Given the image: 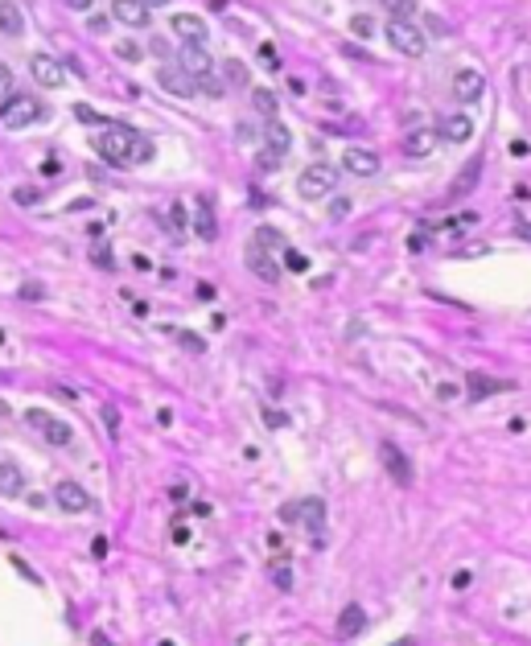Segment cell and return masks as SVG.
<instances>
[{"label":"cell","instance_id":"obj_6","mask_svg":"<svg viewBox=\"0 0 531 646\" xmlns=\"http://www.w3.org/2000/svg\"><path fill=\"white\" fill-rule=\"evenodd\" d=\"M379 461H383L387 478H391L395 486H412V461H408V453H404L400 445L383 441V445H379Z\"/></svg>","mask_w":531,"mask_h":646},{"label":"cell","instance_id":"obj_24","mask_svg":"<svg viewBox=\"0 0 531 646\" xmlns=\"http://www.w3.org/2000/svg\"><path fill=\"white\" fill-rule=\"evenodd\" d=\"M478 177H482V165H469L465 173H457V177H453V185H449V194H453V198H461V194H469V190L478 185Z\"/></svg>","mask_w":531,"mask_h":646},{"label":"cell","instance_id":"obj_8","mask_svg":"<svg viewBox=\"0 0 531 646\" xmlns=\"http://www.w3.org/2000/svg\"><path fill=\"white\" fill-rule=\"evenodd\" d=\"M29 75H33L37 86H50V91L66 86V66H62L58 58H50V54H33V58H29Z\"/></svg>","mask_w":531,"mask_h":646},{"label":"cell","instance_id":"obj_18","mask_svg":"<svg viewBox=\"0 0 531 646\" xmlns=\"http://www.w3.org/2000/svg\"><path fill=\"white\" fill-rule=\"evenodd\" d=\"M433 149H437V132L433 128H416V132L400 136V153L404 157H429Z\"/></svg>","mask_w":531,"mask_h":646},{"label":"cell","instance_id":"obj_13","mask_svg":"<svg viewBox=\"0 0 531 646\" xmlns=\"http://www.w3.org/2000/svg\"><path fill=\"white\" fill-rule=\"evenodd\" d=\"M169 29L181 37V46H202L206 41V21L198 12H174L169 17Z\"/></svg>","mask_w":531,"mask_h":646},{"label":"cell","instance_id":"obj_29","mask_svg":"<svg viewBox=\"0 0 531 646\" xmlns=\"http://www.w3.org/2000/svg\"><path fill=\"white\" fill-rule=\"evenodd\" d=\"M272 584H276L280 593H288V589H292V568L284 564V560H276V564H272Z\"/></svg>","mask_w":531,"mask_h":646},{"label":"cell","instance_id":"obj_3","mask_svg":"<svg viewBox=\"0 0 531 646\" xmlns=\"http://www.w3.org/2000/svg\"><path fill=\"white\" fill-rule=\"evenodd\" d=\"M37 120H46V107H41L33 95H8L4 107H0V128H4V132L29 128V124H37Z\"/></svg>","mask_w":531,"mask_h":646},{"label":"cell","instance_id":"obj_26","mask_svg":"<svg viewBox=\"0 0 531 646\" xmlns=\"http://www.w3.org/2000/svg\"><path fill=\"white\" fill-rule=\"evenodd\" d=\"M252 103H256V111H260V116L276 120V95H272L268 86H256V91H252Z\"/></svg>","mask_w":531,"mask_h":646},{"label":"cell","instance_id":"obj_55","mask_svg":"<svg viewBox=\"0 0 531 646\" xmlns=\"http://www.w3.org/2000/svg\"><path fill=\"white\" fill-rule=\"evenodd\" d=\"M0 342H4V329H0Z\"/></svg>","mask_w":531,"mask_h":646},{"label":"cell","instance_id":"obj_35","mask_svg":"<svg viewBox=\"0 0 531 646\" xmlns=\"http://www.w3.org/2000/svg\"><path fill=\"white\" fill-rule=\"evenodd\" d=\"M260 62H264L268 71H280V54H276V46H260Z\"/></svg>","mask_w":531,"mask_h":646},{"label":"cell","instance_id":"obj_16","mask_svg":"<svg viewBox=\"0 0 531 646\" xmlns=\"http://www.w3.org/2000/svg\"><path fill=\"white\" fill-rule=\"evenodd\" d=\"M111 12H115V21H124L128 29H145L153 8H149L145 0H111Z\"/></svg>","mask_w":531,"mask_h":646},{"label":"cell","instance_id":"obj_10","mask_svg":"<svg viewBox=\"0 0 531 646\" xmlns=\"http://www.w3.org/2000/svg\"><path fill=\"white\" fill-rule=\"evenodd\" d=\"M248 268H252V276L256 280H264V284H276L280 280V264H276V255L268 251V247H260V243H248Z\"/></svg>","mask_w":531,"mask_h":646},{"label":"cell","instance_id":"obj_49","mask_svg":"<svg viewBox=\"0 0 531 646\" xmlns=\"http://www.w3.org/2000/svg\"><path fill=\"white\" fill-rule=\"evenodd\" d=\"M71 12H91V0H66Z\"/></svg>","mask_w":531,"mask_h":646},{"label":"cell","instance_id":"obj_34","mask_svg":"<svg viewBox=\"0 0 531 646\" xmlns=\"http://www.w3.org/2000/svg\"><path fill=\"white\" fill-rule=\"evenodd\" d=\"M12 198H17V206H33V202H37V190H33V185H17Z\"/></svg>","mask_w":531,"mask_h":646},{"label":"cell","instance_id":"obj_45","mask_svg":"<svg viewBox=\"0 0 531 646\" xmlns=\"http://www.w3.org/2000/svg\"><path fill=\"white\" fill-rule=\"evenodd\" d=\"M79 120H83V124H107V120H99V116L91 111L87 103H79Z\"/></svg>","mask_w":531,"mask_h":646},{"label":"cell","instance_id":"obj_50","mask_svg":"<svg viewBox=\"0 0 531 646\" xmlns=\"http://www.w3.org/2000/svg\"><path fill=\"white\" fill-rule=\"evenodd\" d=\"M87 25H91V33H107V21L103 17H91Z\"/></svg>","mask_w":531,"mask_h":646},{"label":"cell","instance_id":"obj_17","mask_svg":"<svg viewBox=\"0 0 531 646\" xmlns=\"http://www.w3.org/2000/svg\"><path fill=\"white\" fill-rule=\"evenodd\" d=\"M437 136L441 140H449V145H465V140H474V120L469 116H445L441 120V128H437Z\"/></svg>","mask_w":531,"mask_h":646},{"label":"cell","instance_id":"obj_53","mask_svg":"<svg viewBox=\"0 0 531 646\" xmlns=\"http://www.w3.org/2000/svg\"><path fill=\"white\" fill-rule=\"evenodd\" d=\"M519 235H523V239L531 243V223H519Z\"/></svg>","mask_w":531,"mask_h":646},{"label":"cell","instance_id":"obj_43","mask_svg":"<svg viewBox=\"0 0 531 646\" xmlns=\"http://www.w3.org/2000/svg\"><path fill=\"white\" fill-rule=\"evenodd\" d=\"M91 556H95V560H103V556H107V539H103V535H95V539H91Z\"/></svg>","mask_w":531,"mask_h":646},{"label":"cell","instance_id":"obj_20","mask_svg":"<svg viewBox=\"0 0 531 646\" xmlns=\"http://www.w3.org/2000/svg\"><path fill=\"white\" fill-rule=\"evenodd\" d=\"M362 630H366V609H362L358 601L342 605V613H338V634H342V638H358Z\"/></svg>","mask_w":531,"mask_h":646},{"label":"cell","instance_id":"obj_41","mask_svg":"<svg viewBox=\"0 0 531 646\" xmlns=\"http://www.w3.org/2000/svg\"><path fill=\"white\" fill-rule=\"evenodd\" d=\"M437 400H441V404H453V400H457V387H453V383H437Z\"/></svg>","mask_w":531,"mask_h":646},{"label":"cell","instance_id":"obj_39","mask_svg":"<svg viewBox=\"0 0 531 646\" xmlns=\"http://www.w3.org/2000/svg\"><path fill=\"white\" fill-rule=\"evenodd\" d=\"M91 259H95L103 272H111V251H107V247H95V251H91Z\"/></svg>","mask_w":531,"mask_h":646},{"label":"cell","instance_id":"obj_44","mask_svg":"<svg viewBox=\"0 0 531 646\" xmlns=\"http://www.w3.org/2000/svg\"><path fill=\"white\" fill-rule=\"evenodd\" d=\"M387 8H391L395 17H408V12H412V0H387Z\"/></svg>","mask_w":531,"mask_h":646},{"label":"cell","instance_id":"obj_54","mask_svg":"<svg viewBox=\"0 0 531 646\" xmlns=\"http://www.w3.org/2000/svg\"><path fill=\"white\" fill-rule=\"evenodd\" d=\"M145 4H149V8H161V4H169V0H145Z\"/></svg>","mask_w":531,"mask_h":646},{"label":"cell","instance_id":"obj_28","mask_svg":"<svg viewBox=\"0 0 531 646\" xmlns=\"http://www.w3.org/2000/svg\"><path fill=\"white\" fill-rule=\"evenodd\" d=\"M161 333H169V338H177V342H181L185 350H194V354H202V350H206V342H202V338H194L189 329H161Z\"/></svg>","mask_w":531,"mask_h":646},{"label":"cell","instance_id":"obj_36","mask_svg":"<svg viewBox=\"0 0 531 646\" xmlns=\"http://www.w3.org/2000/svg\"><path fill=\"white\" fill-rule=\"evenodd\" d=\"M169 223H174V239H185V210L181 206L169 210Z\"/></svg>","mask_w":531,"mask_h":646},{"label":"cell","instance_id":"obj_52","mask_svg":"<svg viewBox=\"0 0 531 646\" xmlns=\"http://www.w3.org/2000/svg\"><path fill=\"white\" fill-rule=\"evenodd\" d=\"M132 268H136V272H149L153 264H149V255H136V259H132Z\"/></svg>","mask_w":531,"mask_h":646},{"label":"cell","instance_id":"obj_27","mask_svg":"<svg viewBox=\"0 0 531 646\" xmlns=\"http://www.w3.org/2000/svg\"><path fill=\"white\" fill-rule=\"evenodd\" d=\"M223 79L231 82V86H248V66L231 58V62H223Z\"/></svg>","mask_w":531,"mask_h":646},{"label":"cell","instance_id":"obj_11","mask_svg":"<svg viewBox=\"0 0 531 646\" xmlns=\"http://www.w3.org/2000/svg\"><path fill=\"white\" fill-rule=\"evenodd\" d=\"M54 506L66 510V515H87L95 502H91V494L79 482H58V490H54Z\"/></svg>","mask_w":531,"mask_h":646},{"label":"cell","instance_id":"obj_7","mask_svg":"<svg viewBox=\"0 0 531 646\" xmlns=\"http://www.w3.org/2000/svg\"><path fill=\"white\" fill-rule=\"evenodd\" d=\"M157 82H161V91H169V95H177V99H194V95L202 91L198 79H194L185 66H169V62L157 71Z\"/></svg>","mask_w":531,"mask_h":646},{"label":"cell","instance_id":"obj_38","mask_svg":"<svg viewBox=\"0 0 531 646\" xmlns=\"http://www.w3.org/2000/svg\"><path fill=\"white\" fill-rule=\"evenodd\" d=\"M46 297V288L41 284H21V301H29V305H37Z\"/></svg>","mask_w":531,"mask_h":646},{"label":"cell","instance_id":"obj_5","mask_svg":"<svg viewBox=\"0 0 531 646\" xmlns=\"http://www.w3.org/2000/svg\"><path fill=\"white\" fill-rule=\"evenodd\" d=\"M387 41L404 54V58H420L425 50H429V41H425V33L408 21V17H391L387 21Z\"/></svg>","mask_w":531,"mask_h":646},{"label":"cell","instance_id":"obj_2","mask_svg":"<svg viewBox=\"0 0 531 646\" xmlns=\"http://www.w3.org/2000/svg\"><path fill=\"white\" fill-rule=\"evenodd\" d=\"M25 424H29L46 445H54V449H66V445L75 441V428H71L62 416L46 412V407H29V412H25Z\"/></svg>","mask_w":531,"mask_h":646},{"label":"cell","instance_id":"obj_31","mask_svg":"<svg viewBox=\"0 0 531 646\" xmlns=\"http://www.w3.org/2000/svg\"><path fill=\"white\" fill-rule=\"evenodd\" d=\"M252 243H260V247H268V251H284V239H280L276 231H268V227H260V231H256V239H252Z\"/></svg>","mask_w":531,"mask_h":646},{"label":"cell","instance_id":"obj_23","mask_svg":"<svg viewBox=\"0 0 531 646\" xmlns=\"http://www.w3.org/2000/svg\"><path fill=\"white\" fill-rule=\"evenodd\" d=\"M194 231L202 239H218V223H214V210L206 198H198V206H194Z\"/></svg>","mask_w":531,"mask_h":646},{"label":"cell","instance_id":"obj_15","mask_svg":"<svg viewBox=\"0 0 531 646\" xmlns=\"http://www.w3.org/2000/svg\"><path fill=\"white\" fill-rule=\"evenodd\" d=\"M499 391H511V383L490 379V375H482V371H469V375H465V400H490V396H499Z\"/></svg>","mask_w":531,"mask_h":646},{"label":"cell","instance_id":"obj_12","mask_svg":"<svg viewBox=\"0 0 531 646\" xmlns=\"http://www.w3.org/2000/svg\"><path fill=\"white\" fill-rule=\"evenodd\" d=\"M342 169H346V173H354V177H375L383 165H379V153H375V149L351 145V149L342 153Z\"/></svg>","mask_w":531,"mask_h":646},{"label":"cell","instance_id":"obj_42","mask_svg":"<svg viewBox=\"0 0 531 646\" xmlns=\"http://www.w3.org/2000/svg\"><path fill=\"white\" fill-rule=\"evenodd\" d=\"M12 568H17V572H21V576H25V580H33V584H37V572H33V568L25 564V560H21V556H12Z\"/></svg>","mask_w":531,"mask_h":646},{"label":"cell","instance_id":"obj_30","mask_svg":"<svg viewBox=\"0 0 531 646\" xmlns=\"http://www.w3.org/2000/svg\"><path fill=\"white\" fill-rule=\"evenodd\" d=\"M115 58H120V62H140L145 50H140L136 41H115Z\"/></svg>","mask_w":531,"mask_h":646},{"label":"cell","instance_id":"obj_33","mask_svg":"<svg viewBox=\"0 0 531 646\" xmlns=\"http://www.w3.org/2000/svg\"><path fill=\"white\" fill-rule=\"evenodd\" d=\"M284 264H288V272H309V259L292 247H284Z\"/></svg>","mask_w":531,"mask_h":646},{"label":"cell","instance_id":"obj_21","mask_svg":"<svg viewBox=\"0 0 531 646\" xmlns=\"http://www.w3.org/2000/svg\"><path fill=\"white\" fill-rule=\"evenodd\" d=\"M0 494L4 498H21L25 494V474L17 461H0Z\"/></svg>","mask_w":531,"mask_h":646},{"label":"cell","instance_id":"obj_4","mask_svg":"<svg viewBox=\"0 0 531 646\" xmlns=\"http://www.w3.org/2000/svg\"><path fill=\"white\" fill-rule=\"evenodd\" d=\"M338 185V169L334 165H309L301 177H297V194L305 202H317V198H330Z\"/></svg>","mask_w":531,"mask_h":646},{"label":"cell","instance_id":"obj_46","mask_svg":"<svg viewBox=\"0 0 531 646\" xmlns=\"http://www.w3.org/2000/svg\"><path fill=\"white\" fill-rule=\"evenodd\" d=\"M174 544H177V548H185V544H189V527H185V523H177V527H174Z\"/></svg>","mask_w":531,"mask_h":646},{"label":"cell","instance_id":"obj_47","mask_svg":"<svg viewBox=\"0 0 531 646\" xmlns=\"http://www.w3.org/2000/svg\"><path fill=\"white\" fill-rule=\"evenodd\" d=\"M469 580H474V576H469L465 568H461V572H453V589H469Z\"/></svg>","mask_w":531,"mask_h":646},{"label":"cell","instance_id":"obj_32","mask_svg":"<svg viewBox=\"0 0 531 646\" xmlns=\"http://www.w3.org/2000/svg\"><path fill=\"white\" fill-rule=\"evenodd\" d=\"M351 29H354V37H371V33H375V21H371L366 12H354V17H351Z\"/></svg>","mask_w":531,"mask_h":646},{"label":"cell","instance_id":"obj_40","mask_svg":"<svg viewBox=\"0 0 531 646\" xmlns=\"http://www.w3.org/2000/svg\"><path fill=\"white\" fill-rule=\"evenodd\" d=\"M264 420L272 424V428H288V416H284V412H276V407H272V412L264 407Z\"/></svg>","mask_w":531,"mask_h":646},{"label":"cell","instance_id":"obj_51","mask_svg":"<svg viewBox=\"0 0 531 646\" xmlns=\"http://www.w3.org/2000/svg\"><path fill=\"white\" fill-rule=\"evenodd\" d=\"M169 498H174V502H185V486H181V482L169 486Z\"/></svg>","mask_w":531,"mask_h":646},{"label":"cell","instance_id":"obj_25","mask_svg":"<svg viewBox=\"0 0 531 646\" xmlns=\"http://www.w3.org/2000/svg\"><path fill=\"white\" fill-rule=\"evenodd\" d=\"M268 145H272V153H276V157H284V153H288V128H284V124H276V120H268Z\"/></svg>","mask_w":531,"mask_h":646},{"label":"cell","instance_id":"obj_14","mask_svg":"<svg viewBox=\"0 0 531 646\" xmlns=\"http://www.w3.org/2000/svg\"><path fill=\"white\" fill-rule=\"evenodd\" d=\"M453 95H457V103H478L482 95H486V79H482V71H457L453 75Z\"/></svg>","mask_w":531,"mask_h":646},{"label":"cell","instance_id":"obj_19","mask_svg":"<svg viewBox=\"0 0 531 646\" xmlns=\"http://www.w3.org/2000/svg\"><path fill=\"white\" fill-rule=\"evenodd\" d=\"M181 66H185L198 82L214 75V62H210V54H206L202 46H181Z\"/></svg>","mask_w":531,"mask_h":646},{"label":"cell","instance_id":"obj_37","mask_svg":"<svg viewBox=\"0 0 531 646\" xmlns=\"http://www.w3.org/2000/svg\"><path fill=\"white\" fill-rule=\"evenodd\" d=\"M12 86H17V79H12V71L0 62V99H8L12 95Z\"/></svg>","mask_w":531,"mask_h":646},{"label":"cell","instance_id":"obj_1","mask_svg":"<svg viewBox=\"0 0 531 646\" xmlns=\"http://www.w3.org/2000/svg\"><path fill=\"white\" fill-rule=\"evenodd\" d=\"M95 153L111 165H132V161H149L153 157V145L140 140V132L124 128V124H99V132L91 136Z\"/></svg>","mask_w":531,"mask_h":646},{"label":"cell","instance_id":"obj_9","mask_svg":"<svg viewBox=\"0 0 531 646\" xmlns=\"http://www.w3.org/2000/svg\"><path fill=\"white\" fill-rule=\"evenodd\" d=\"M297 519H301V527L309 531L313 548H322V544H326V502H322V498H305Z\"/></svg>","mask_w":531,"mask_h":646},{"label":"cell","instance_id":"obj_48","mask_svg":"<svg viewBox=\"0 0 531 646\" xmlns=\"http://www.w3.org/2000/svg\"><path fill=\"white\" fill-rule=\"evenodd\" d=\"M153 54H157V58H165V62H169V41H161V37H157V41H153Z\"/></svg>","mask_w":531,"mask_h":646},{"label":"cell","instance_id":"obj_22","mask_svg":"<svg viewBox=\"0 0 531 646\" xmlns=\"http://www.w3.org/2000/svg\"><path fill=\"white\" fill-rule=\"evenodd\" d=\"M0 33H4V37H25V17H21V4L0 0Z\"/></svg>","mask_w":531,"mask_h":646}]
</instances>
